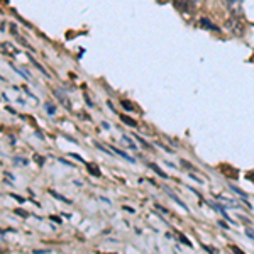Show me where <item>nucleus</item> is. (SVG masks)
I'll list each match as a JSON object with an SVG mask.
<instances>
[{
    "label": "nucleus",
    "instance_id": "f257e3e1",
    "mask_svg": "<svg viewBox=\"0 0 254 254\" xmlns=\"http://www.w3.org/2000/svg\"><path fill=\"white\" fill-rule=\"evenodd\" d=\"M227 26H229V29L232 31V34H236V36H243L244 34V27H243V24H241L239 17L229 19Z\"/></svg>",
    "mask_w": 254,
    "mask_h": 254
},
{
    "label": "nucleus",
    "instance_id": "f03ea898",
    "mask_svg": "<svg viewBox=\"0 0 254 254\" xmlns=\"http://www.w3.org/2000/svg\"><path fill=\"white\" fill-rule=\"evenodd\" d=\"M207 203H208V205H210L212 208H214V210L219 212V214L222 215L225 220H231V222H232V219H231V217H229L227 210H225V207H224V205H220L219 202H212V200H207Z\"/></svg>",
    "mask_w": 254,
    "mask_h": 254
},
{
    "label": "nucleus",
    "instance_id": "7ed1b4c3",
    "mask_svg": "<svg viewBox=\"0 0 254 254\" xmlns=\"http://www.w3.org/2000/svg\"><path fill=\"white\" fill-rule=\"evenodd\" d=\"M55 95H56V98L61 102V104L64 105L68 110H71V105H69V100H68V97L64 95V92H60V90H55Z\"/></svg>",
    "mask_w": 254,
    "mask_h": 254
},
{
    "label": "nucleus",
    "instance_id": "20e7f679",
    "mask_svg": "<svg viewBox=\"0 0 254 254\" xmlns=\"http://www.w3.org/2000/svg\"><path fill=\"white\" fill-rule=\"evenodd\" d=\"M231 190H232V191H236V193L241 196V202H243L246 207H249V208H251V203H249V200H248V195H246L243 190H239V188L234 187V185H231Z\"/></svg>",
    "mask_w": 254,
    "mask_h": 254
},
{
    "label": "nucleus",
    "instance_id": "39448f33",
    "mask_svg": "<svg viewBox=\"0 0 254 254\" xmlns=\"http://www.w3.org/2000/svg\"><path fill=\"white\" fill-rule=\"evenodd\" d=\"M217 198H219V202H220V203H224V205L236 207V208H239V207H241V203H239V202H236V200L229 198V196H217Z\"/></svg>",
    "mask_w": 254,
    "mask_h": 254
},
{
    "label": "nucleus",
    "instance_id": "423d86ee",
    "mask_svg": "<svg viewBox=\"0 0 254 254\" xmlns=\"http://www.w3.org/2000/svg\"><path fill=\"white\" fill-rule=\"evenodd\" d=\"M165 191H166V193H168V195H170V198H171V200H173V202H175V203H178V205H180V207H183V210H187V212H188V207L185 205V203H183V202H182V200H180V198H178V196H176V195L173 193V191H171V190H170V188H165Z\"/></svg>",
    "mask_w": 254,
    "mask_h": 254
},
{
    "label": "nucleus",
    "instance_id": "0eeeda50",
    "mask_svg": "<svg viewBox=\"0 0 254 254\" xmlns=\"http://www.w3.org/2000/svg\"><path fill=\"white\" fill-rule=\"evenodd\" d=\"M112 147V153H116V154H119L121 158H124V159H127V161H130V163H136V159L134 158H130L129 154H126L124 151H121V149H117V147H114V146H110Z\"/></svg>",
    "mask_w": 254,
    "mask_h": 254
},
{
    "label": "nucleus",
    "instance_id": "6e6552de",
    "mask_svg": "<svg viewBox=\"0 0 254 254\" xmlns=\"http://www.w3.org/2000/svg\"><path fill=\"white\" fill-rule=\"evenodd\" d=\"M200 26L205 27V29H212V31L219 32V27H215L214 24H212L210 20H207V19H202V20H200Z\"/></svg>",
    "mask_w": 254,
    "mask_h": 254
},
{
    "label": "nucleus",
    "instance_id": "1a4fd4ad",
    "mask_svg": "<svg viewBox=\"0 0 254 254\" xmlns=\"http://www.w3.org/2000/svg\"><path fill=\"white\" fill-rule=\"evenodd\" d=\"M147 166H149V168H151V170H153V171H156V173H158L159 176H161V178H168V175L165 173V171H163V170H161V168H159V166H156V165H154V163H149V165H147Z\"/></svg>",
    "mask_w": 254,
    "mask_h": 254
},
{
    "label": "nucleus",
    "instance_id": "9d476101",
    "mask_svg": "<svg viewBox=\"0 0 254 254\" xmlns=\"http://www.w3.org/2000/svg\"><path fill=\"white\" fill-rule=\"evenodd\" d=\"M49 193H51L53 196H55V198H56V200H61V202H64V203H68V205H69V203H71V200H68V198H64V196H63V195H60V193H56V191H55V190H49Z\"/></svg>",
    "mask_w": 254,
    "mask_h": 254
},
{
    "label": "nucleus",
    "instance_id": "9b49d317",
    "mask_svg": "<svg viewBox=\"0 0 254 254\" xmlns=\"http://www.w3.org/2000/svg\"><path fill=\"white\" fill-rule=\"evenodd\" d=\"M121 121L124 122V124L130 126V127H136V126H137V124H136V121H132V119L127 117V116H121Z\"/></svg>",
    "mask_w": 254,
    "mask_h": 254
},
{
    "label": "nucleus",
    "instance_id": "f8f14e48",
    "mask_svg": "<svg viewBox=\"0 0 254 254\" xmlns=\"http://www.w3.org/2000/svg\"><path fill=\"white\" fill-rule=\"evenodd\" d=\"M44 109H46V112L49 114V116H55L56 114V107L53 104H49V102L48 104H44Z\"/></svg>",
    "mask_w": 254,
    "mask_h": 254
},
{
    "label": "nucleus",
    "instance_id": "ddd939ff",
    "mask_svg": "<svg viewBox=\"0 0 254 254\" xmlns=\"http://www.w3.org/2000/svg\"><path fill=\"white\" fill-rule=\"evenodd\" d=\"M122 139H124V141L127 142V147H130V149H137V146L136 144H134V142H132V139H130V137H127V136H122Z\"/></svg>",
    "mask_w": 254,
    "mask_h": 254
},
{
    "label": "nucleus",
    "instance_id": "4468645a",
    "mask_svg": "<svg viewBox=\"0 0 254 254\" xmlns=\"http://www.w3.org/2000/svg\"><path fill=\"white\" fill-rule=\"evenodd\" d=\"M246 236L251 237V239L254 241V229H253V227H248V229H246Z\"/></svg>",
    "mask_w": 254,
    "mask_h": 254
},
{
    "label": "nucleus",
    "instance_id": "2eb2a0df",
    "mask_svg": "<svg viewBox=\"0 0 254 254\" xmlns=\"http://www.w3.org/2000/svg\"><path fill=\"white\" fill-rule=\"evenodd\" d=\"M14 163H15L17 166H19V165H22V166H26V165H27L26 159H19V158H15V159H14Z\"/></svg>",
    "mask_w": 254,
    "mask_h": 254
},
{
    "label": "nucleus",
    "instance_id": "dca6fc26",
    "mask_svg": "<svg viewBox=\"0 0 254 254\" xmlns=\"http://www.w3.org/2000/svg\"><path fill=\"white\" fill-rule=\"evenodd\" d=\"M122 107H124L126 110H134V107L130 105V102H122Z\"/></svg>",
    "mask_w": 254,
    "mask_h": 254
},
{
    "label": "nucleus",
    "instance_id": "f3484780",
    "mask_svg": "<svg viewBox=\"0 0 254 254\" xmlns=\"http://www.w3.org/2000/svg\"><path fill=\"white\" fill-rule=\"evenodd\" d=\"M88 168L92 170V175H93V176H100V173H98V170H97V168L93 166V165H88Z\"/></svg>",
    "mask_w": 254,
    "mask_h": 254
},
{
    "label": "nucleus",
    "instance_id": "a211bd4d",
    "mask_svg": "<svg viewBox=\"0 0 254 254\" xmlns=\"http://www.w3.org/2000/svg\"><path fill=\"white\" fill-rule=\"evenodd\" d=\"M136 139H137V141H139V142H141V144H144L146 147H149V144H147V142H146V141H144V139H142V137H139V136H136Z\"/></svg>",
    "mask_w": 254,
    "mask_h": 254
},
{
    "label": "nucleus",
    "instance_id": "6ab92c4d",
    "mask_svg": "<svg viewBox=\"0 0 254 254\" xmlns=\"http://www.w3.org/2000/svg\"><path fill=\"white\" fill-rule=\"evenodd\" d=\"M10 196H12V198H15V200H17V202H20V203L24 202V198H22V196H19V195H10Z\"/></svg>",
    "mask_w": 254,
    "mask_h": 254
},
{
    "label": "nucleus",
    "instance_id": "aec40b11",
    "mask_svg": "<svg viewBox=\"0 0 254 254\" xmlns=\"http://www.w3.org/2000/svg\"><path fill=\"white\" fill-rule=\"evenodd\" d=\"M124 210L129 212V214H136V212H134V208H129V207H124Z\"/></svg>",
    "mask_w": 254,
    "mask_h": 254
},
{
    "label": "nucleus",
    "instance_id": "412c9836",
    "mask_svg": "<svg viewBox=\"0 0 254 254\" xmlns=\"http://www.w3.org/2000/svg\"><path fill=\"white\" fill-rule=\"evenodd\" d=\"M222 2L225 3V5H227V7H229V5H231V3H232V2H234V0H222Z\"/></svg>",
    "mask_w": 254,
    "mask_h": 254
},
{
    "label": "nucleus",
    "instance_id": "4be33fe9",
    "mask_svg": "<svg viewBox=\"0 0 254 254\" xmlns=\"http://www.w3.org/2000/svg\"><path fill=\"white\" fill-rule=\"evenodd\" d=\"M219 225H220V227H224V229H229V225L225 222H219Z\"/></svg>",
    "mask_w": 254,
    "mask_h": 254
}]
</instances>
